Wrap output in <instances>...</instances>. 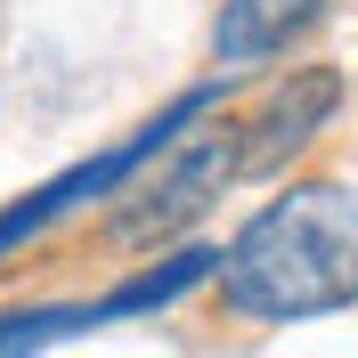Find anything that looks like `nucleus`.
Listing matches in <instances>:
<instances>
[{"label": "nucleus", "instance_id": "39448f33", "mask_svg": "<svg viewBox=\"0 0 358 358\" xmlns=\"http://www.w3.org/2000/svg\"><path fill=\"white\" fill-rule=\"evenodd\" d=\"M334 0H220L212 8V66L228 73H252L268 57H285Z\"/></svg>", "mask_w": 358, "mask_h": 358}, {"label": "nucleus", "instance_id": "7ed1b4c3", "mask_svg": "<svg viewBox=\"0 0 358 358\" xmlns=\"http://www.w3.org/2000/svg\"><path fill=\"white\" fill-rule=\"evenodd\" d=\"M155 163H163L155 179H122V187H114V196H122L114 220H106L114 245H163V236H179V228H196L203 212H212V196L236 179V122L203 114V131L196 138L179 131Z\"/></svg>", "mask_w": 358, "mask_h": 358}, {"label": "nucleus", "instance_id": "f257e3e1", "mask_svg": "<svg viewBox=\"0 0 358 358\" xmlns=\"http://www.w3.org/2000/svg\"><path fill=\"white\" fill-rule=\"evenodd\" d=\"M203 285L245 326H301V317L358 310V187L293 179L212 252Z\"/></svg>", "mask_w": 358, "mask_h": 358}, {"label": "nucleus", "instance_id": "0eeeda50", "mask_svg": "<svg viewBox=\"0 0 358 358\" xmlns=\"http://www.w3.org/2000/svg\"><path fill=\"white\" fill-rule=\"evenodd\" d=\"M90 334V301H66V310H8L0 317V350H41V342Z\"/></svg>", "mask_w": 358, "mask_h": 358}, {"label": "nucleus", "instance_id": "423d86ee", "mask_svg": "<svg viewBox=\"0 0 358 358\" xmlns=\"http://www.w3.org/2000/svg\"><path fill=\"white\" fill-rule=\"evenodd\" d=\"M212 277V245H187V252H163V261L114 277L98 301H90V326H114V317H147V310H171L179 293H196Z\"/></svg>", "mask_w": 358, "mask_h": 358}, {"label": "nucleus", "instance_id": "20e7f679", "mask_svg": "<svg viewBox=\"0 0 358 358\" xmlns=\"http://www.w3.org/2000/svg\"><path fill=\"white\" fill-rule=\"evenodd\" d=\"M334 106H342V73H334V66H301V73H285V82L268 90L245 122H236V179L285 171V163L301 155L326 122H334Z\"/></svg>", "mask_w": 358, "mask_h": 358}, {"label": "nucleus", "instance_id": "f03ea898", "mask_svg": "<svg viewBox=\"0 0 358 358\" xmlns=\"http://www.w3.org/2000/svg\"><path fill=\"white\" fill-rule=\"evenodd\" d=\"M212 106H220V82H196V90H179L163 114H147V122H138L122 147H106V155L73 163V171H57V179H41V187H33L24 203H8V212H0V261H8L17 245H33L41 228H57L66 212H90V203H106L122 179H138V171H147V163H155L179 131H196Z\"/></svg>", "mask_w": 358, "mask_h": 358}]
</instances>
